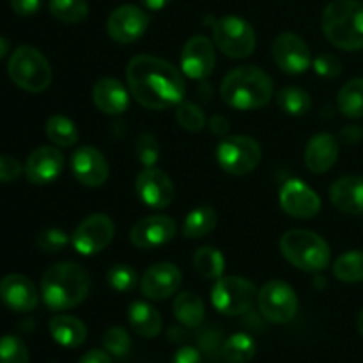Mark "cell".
Listing matches in <instances>:
<instances>
[{"label": "cell", "mask_w": 363, "mask_h": 363, "mask_svg": "<svg viewBox=\"0 0 363 363\" xmlns=\"http://www.w3.org/2000/svg\"><path fill=\"white\" fill-rule=\"evenodd\" d=\"M131 96L149 110H165L183 101V74L167 60L152 55H137L126 67Z\"/></svg>", "instance_id": "cell-1"}, {"label": "cell", "mask_w": 363, "mask_h": 363, "mask_svg": "<svg viewBox=\"0 0 363 363\" xmlns=\"http://www.w3.org/2000/svg\"><path fill=\"white\" fill-rule=\"evenodd\" d=\"M91 291V275L78 262H57L41 279V298L50 311H67L80 305Z\"/></svg>", "instance_id": "cell-2"}, {"label": "cell", "mask_w": 363, "mask_h": 363, "mask_svg": "<svg viewBox=\"0 0 363 363\" xmlns=\"http://www.w3.org/2000/svg\"><path fill=\"white\" fill-rule=\"evenodd\" d=\"M220 96L230 108L259 110L269 103L273 96V82L255 66L236 67L225 74L220 85Z\"/></svg>", "instance_id": "cell-3"}, {"label": "cell", "mask_w": 363, "mask_h": 363, "mask_svg": "<svg viewBox=\"0 0 363 363\" xmlns=\"http://www.w3.org/2000/svg\"><path fill=\"white\" fill-rule=\"evenodd\" d=\"M323 32L333 46L347 52L363 48V2L333 0L323 11Z\"/></svg>", "instance_id": "cell-4"}, {"label": "cell", "mask_w": 363, "mask_h": 363, "mask_svg": "<svg viewBox=\"0 0 363 363\" xmlns=\"http://www.w3.org/2000/svg\"><path fill=\"white\" fill-rule=\"evenodd\" d=\"M280 252L294 268L307 273L323 272L328 268L332 259L330 245L321 236L305 229H294L284 234Z\"/></svg>", "instance_id": "cell-5"}, {"label": "cell", "mask_w": 363, "mask_h": 363, "mask_svg": "<svg viewBox=\"0 0 363 363\" xmlns=\"http://www.w3.org/2000/svg\"><path fill=\"white\" fill-rule=\"evenodd\" d=\"M9 78L27 92H43L52 84V67L46 57L34 46H20L7 62Z\"/></svg>", "instance_id": "cell-6"}, {"label": "cell", "mask_w": 363, "mask_h": 363, "mask_svg": "<svg viewBox=\"0 0 363 363\" xmlns=\"http://www.w3.org/2000/svg\"><path fill=\"white\" fill-rule=\"evenodd\" d=\"M213 41L230 59H247L255 50V30L240 16H222L213 21Z\"/></svg>", "instance_id": "cell-7"}, {"label": "cell", "mask_w": 363, "mask_h": 363, "mask_svg": "<svg viewBox=\"0 0 363 363\" xmlns=\"http://www.w3.org/2000/svg\"><path fill=\"white\" fill-rule=\"evenodd\" d=\"M257 287L245 277H220L211 291V303L220 314H247L257 300Z\"/></svg>", "instance_id": "cell-8"}, {"label": "cell", "mask_w": 363, "mask_h": 363, "mask_svg": "<svg viewBox=\"0 0 363 363\" xmlns=\"http://www.w3.org/2000/svg\"><path fill=\"white\" fill-rule=\"evenodd\" d=\"M261 158L262 151L259 142L247 135L223 138L216 149L218 165L230 176H247L257 169Z\"/></svg>", "instance_id": "cell-9"}, {"label": "cell", "mask_w": 363, "mask_h": 363, "mask_svg": "<svg viewBox=\"0 0 363 363\" xmlns=\"http://www.w3.org/2000/svg\"><path fill=\"white\" fill-rule=\"evenodd\" d=\"M257 305L264 319L275 325L293 321L298 312V296L289 284L272 280L264 284L257 293Z\"/></svg>", "instance_id": "cell-10"}, {"label": "cell", "mask_w": 363, "mask_h": 363, "mask_svg": "<svg viewBox=\"0 0 363 363\" xmlns=\"http://www.w3.org/2000/svg\"><path fill=\"white\" fill-rule=\"evenodd\" d=\"M116 227L110 216L96 213L82 220L71 236V245L82 255H96L105 250L113 240Z\"/></svg>", "instance_id": "cell-11"}, {"label": "cell", "mask_w": 363, "mask_h": 363, "mask_svg": "<svg viewBox=\"0 0 363 363\" xmlns=\"http://www.w3.org/2000/svg\"><path fill=\"white\" fill-rule=\"evenodd\" d=\"M149 27V16L144 9L133 4L119 6L106 20V32L110 39L121 45H131L145 34Z\"/></svg>", "instance_id": "cell-12"}, {"label": "cell", "mask_w": 363, "mask_h": 363, "mask_svg": "<svg viewBox=\"0 0 363 363\" xmlns=\"http://www.w3.org/2000/svg\"><path fill=\"white\" fill-rule=\"evenodd\" d=\"M138 199L152 209H165L172 204L176 188L172 179L156 167H144L135 181Z\"/></svg>", "instance_id": "cell-13"}, {"label": "cell", "mask_w": 363, "mask_h": 363, "mask_svg": "<svg viewBox=\"0 0 363 363\" xmlns=\"http://www.w3.org/2000/svg\"><path fill=\"white\" fill-rule=\"evenodd\" d=\"M275 64L287 74H301L311 67L312 55L307 43L293 32H284L272 46Z\"/></svg>", "instance_id": "cell-14"}, {"label": "cell", "mask_w": 363, "mask_h": 363, "mask_svg": "<svg viewBox=\"0 0 363 363\" xmlns=\"http://www.w3.org/2000/svg\"><path fill=\"white\" fill-rule=\"evenodd\" d=\"M176 220L167 215H151L138 220L130 230L131 243L142 250H151L170 243L176 238Z\"/></svg>", "instance_id": "cell-15"}, {"label": "cell", "mask_w": 363, "mask_h": 363, "mask_svg": "<svg viewBox=\"0 0 363 363\" xmlns=\"http://www.w3.org/2000/svg\"><path fill=\"white\" fill-rule=\"evenodd\" d=\"M216 55L211 39L194 35L188 39L181 52V69L191 80H206L215 69Z\"/></svg>", "instance_id": "cell-16"}, {"label": "cell", "mask_w": 363, "mask_h": 363, "mask_svg": "<svg viewBox=\"0 0 363 363\" xmlns=\"http://www.w3.org/2000/svg\"><path fill=\"white\" fill-rule=\"evenodd\" d=\"M71 172L74 179L89 188H98L108 179L110 167L99 149L84 145L71 156Z\"/></svg>", "instance_id": "cell-17"}, {"label": "cell", "mask_w": 363, "mask_h": 363, "mask_svg": "<svg viewBox=\"0 0 363 363\" xmlns=\"http://www.w3.org/2000/svg\"><path fill=\"white\" fill-rule=\"evenodd\" d=\"M280 208L294 218H312L321 209V199L301 179H289L279 194Z\"/></svg>", "instance_id": "cell-18"}, {"label": "cell", "mask_w": 363, "mask_h": 363, "mask_svg": "<svg viewBox=\"0 0 363 363\" xmlns=\"http://www.w3.org/2000/svg\"><path fill=\"white\" fill-rule=\"evenodd\" d=\"M183 275L172 262L152 264L140 279V291L147 300L162 301L179 291Z\"/></svg>", "instance_id": "cell-19"}, {"label": "cell", "mask_w": 363, "mask_h": 363, "mask_svg": "<svg viewBox=\"0 0 363 363\" xmlns=\"http://www.w3.org/2000/svg\"><path fill=\"white\" fill-rule=\"evenodd\" d=\"M64 169V155L52 145L34 149L25 163V176L32 184H48L60 176Z\"/></svg>", "instance_id": "cell-20"}, {"label": "cell", "mask_w": 363, "mask_h": 363, "mask_svg": "<svg viewBox=\"0 0 363 363\" xmlns=\"http://www.w3.org/2000/svg\"><path fill=\"white\" fill-rule=\"evenodd\" d=\"M0 300L14 312H30L38 307L39 293L30 279L11 273L0 280Z\"/></svg>", "instance_id": "cell-21"}, {"label": "cell", "mask_w": 363, "mask_h": 363, "mask_svg": "<svg viewBox=\"0 0 363 363\" xmlns=\"http://www.w3.org/2000/svg\"><path fill=\"white\" fill-rule=\"evenodd\" d=\"M339 158V142L330 133H318L305 147V165L312 174H325Z\"/></svg>", "instance_id": "cell-22"}, {"label": "cell", "mask_w": 363, "mask_h": 363, "mask_svg": "<svg viewBox=\"0 0 363 363\" xmlns=\"http://www.w3.org/2000/svg\"><path fill=\"white\" fill-rule=\"evenodd\" d=\"M92 101L96 108L106 116H121L128 110L130 96L126 87L116 78H101L92 87Z\"/></svg>", "instance_id": "cell-23"}, {"label": "cell", "mask_w": 363, "mask_h": 363, "mask_svg": "<svg viewBox=\"0 0 363 363\" xmlns=\"http://www.w3.org/2000/svg\"><path fill=\"white\" fill-rule=\"evenodd\" d=\"M330 201L339 211L363 215V177L344 176L330 188Z\"/></svg>", "instance_id": "cell-24"}, {"label": "cell", "mask_w": 363, "mask_h": 363, "mask_svg": "<svg viewBox=\"0 0 363 363\" xmlns=\"http://www.w3.org/2000/svg\"><path fill=\"white\" fill-rule=\"evenodd\" d=\"M130 326L144 339H155L163 328V319L160 312L147 301H133L128 308Z\"/></svg>", "instance_id": "cell-25"}, {"label": "cell", "mask_w": 363, "mask_h": 363, "mask_svg": "<svg viewBox=\"0 0 363 363\" xmlns=\"http://www.w3.org/2000/svg\"><path fill=\"white\" fill-rule=\"evenodd\" d=\"M48 328L53 340L64 347H78L87 339V326L73 315H55Z\"/></svg>", "instance_id": "cell-26"}, {"label": "cell", "mask_w": 363, "mask_h": 363, "mask_svg": "<svg viewBox=\"0 0 363 363\" xmlns=\"http://www.w3.org/2000/svg\"><path fill=\"white\" fill-rule=\"evenodd\" d=\"M172 311L177 321L186 328H199L206 319L204 301L194 291H183L177 294Z\"/></svg>", "instance_id": "cell-27"}, {"label": "cell", "mask_w": 363, "mask_h": 363, "mask_svg": "<svg viewBox=\"0 0 363 363\" xmlns=\"http://www.w3.org/2000/svg\"><path fill=\"white\" fill-rule=\"evenodd\" d=\"M216 223H218V215L209 206H202V208L194 209L188 213L183 223V236L186 240H199V238L208 236L211 230H215Z\"/></svg>", "instance_id": "cell-28"}, {"label": "cell", "mask_w": 363, "mask_h": 363, "mask_svg": "<svg viewBox=\"0 0 363 363\" xmlns=\"http://www.w3.org/2000/svg\"><path fill=\"white\" fill-rule=\"evenodd\" d=\"M195 272L206 280H218L223 277L225 269V257L215 247H201L194 255Z\"/></svg>", "instance_id": "cell-29"}, {"label": "cell", "mask_w": 363, "mask_h": 363, "mask_svg": "<svg viewBox=\"0 0 363 363\" xmlns=\"http://www.w3.org/2000/svg\"><path fill=\"white\" fill-rule=\"evenodd\" d=\"M46 137L59 147H73L80 140V131L77 124L66 116H52L46 121Z\"/></svg>", "instance_id": "cell-30"}, {"label": "cell", "mask_w": 363, "mask_h": 363, "mask_svg": "<svg viewBox=\"0 0 363 363\" xmlns=\"http://www.w3.org/2000/svg\"><path fill=\"white\" fill-rule=\"evenodd\" d=\"M337 105L342 116L350 119L363 117V78H354L347 82L337 96Z\"/></svg>", "instance_id": "cell-31"}, {"label": "cell", "mask_w": 363, "mask_h": 363, "mask_svg": "<svg viewBox=\"0 0 363 363\" xmlns=\"http://www.w3.org/2000/svg\"><path fill=\"white\" fill-rule=\"evenodd\" d=\"M222 357L227 363H248L255 357V340L247 333H234L222 344Z\"/></svg>", "instance_id": "cell-32"}, {"label": "cell", "mask_w": 363, "mask_h": 363, "mask_svg": "<svg viewBox=\"0 0 363 363\" xmlns=\"http://www.w3.org/2000/svg\"><path fill=\"white\" fill-rule=\"evenodd\" d=\"M333 275L346 284L363 282V252H346L333 262Z\"/></svg>", "instance_id": "cell-33"}, {"label": "cell", "mask_w": 363, "mask_h": 363, "mask_svg": "<svg viewBox=\"0 0 363 363\" xmlns=\"http://www.w3.org/2000/svg\"><path fill=\"white\" fill-rule=\"evenodd\" d=\"M50 13L62 23H80L89 16L87 0H50Z\"/></svg>", "instance_id": "cell-34"}, {"label": "cell", "mask_w": 363, "mask_h": 363, "mask_svg": "<svg viewBox=\"0 0 363 363\" xmlns=\"http://www.w3.org/2000/svg\"><path fill=\"white\" fill-rule=\"evenodd\" d=\"M277 101H279V106L289 116H305V113L311 110L312 99L308 96L307 91L300 87H284L282 91L277 96Z\"/></svg>", "instance_id": "cell-35"}, {"label": "cell", "mask_w": 363, "mask_h": 363, "mask_svg": "<svg viewBox=\"0 0 363 363\" xmlns=\"http://www.w3.org/2000/svg\"><path fill=\"white\" fill-rule=\"evenodd\" d=\"M106 282L117 293H128L140 284L138 273L128 264H116L106 273Z\"/></svg>", "instance_id": "cell-36"}, {"label": "cell", "mask_w": 363, "mask_h": 363, "mask_svg": "<svg viewBox=\"0 0 363 363\" xmlns=\"http://www.w3.org/2000/svg\"><path fill=\"white\" fill-rule=\"evenodd\" d=\"M176 119L184 130L191 131V133L201 131L206 126L204 110L191 101H181L176 106Z\"/></svg>", "instance_id": "cell-37"}, {"label": "cell", "mask_w": 363, "mask_h": 363, "mask_svg": "<svg viewBox=\"0 0 363 363\" xmlns=\"http://www.w3.org/2000/svg\"><path fill=\"white\" fill-rule=\"evenodd\" d=\"M0 363H28V350L16 335H4L0 339Z\"/></svg>", "instance_id": "cell-38"}, {"label": "cell", "mask_w": 363, "mask_h": 363, "mask_svg": "<svg viewBox=\"0 0 363 363\" xmlns=\"http://www.w3.org/2000/svg\"><path fill=\"white\" fill-rule=\"evenodd\" d=\"M103 346H105L106 353L113 354V357H126L131 347V339L126 330L121 326H112L103 335Z\"/></svg>", "instance_id": "cell-39"}, {"label": "cell", "mask_w": 363, "mask_h": 363, "mask_svg": "<svg viewBox=\"0 0 363 363\" xmlns=\"http://www.w3.org/2000/svg\"><path fill=\"white\" fill-rule=\"evenodd\" d=\"M71 238L67 236L64 230L60 229H46L39 234L38 247L41 248L45 254H59L64 248L69 245Z\"/></svg>", "instance_id": "cell-40"}, {"label": "cell", "mask_w": 363, "mask_h": 363, "mask_svg": "<svg viewBox=\"0 0 363 363\" xmlns=\"http://www.w3.org/2000/svg\"><path fill=\"white\" fill-rule=\"evenodd\" d=\"M137 158L144 167H155L160 160V144L155 135L144 133L137 140Z\"/></svg>", "instance_id": "cell-41"}, {"label": "cell", "mask_w": 363, "mask_h": 363, "mask_svg": "<svg viewBox=\"0 0 363 363\" xmlns=\"http://www.w3.org/2000/svg\"><path fill=\"white\" fill-rule=\"evenodd\" d=\"M314 71L323 78H337L342 73V62L332 53H321L312 60Z\"/></svg>", "instance_id": "cell-42"}, {"label": "cell", "mask_w": 363, "mask_h": 363, "mask_svg": "<svg viewBox=\"0 0 363 363\" xmlns=\"http://www.w3.org/2000/svg\"><path fill=\"white\" fill-rule=\"evenodd\" d=\"M25 167L13 156H0V183H13L23 174Z\"/></svg>", "instance_id": "cell-43"}, {"label": "cell", "mask_w": 363, "mask_h": 363, "mask_svg": "<svg viewBox=\"0 0 363 363\" xmlns=\"http://www.w3.org/2000/svg\"><path fill=\"white\" fill-rule=\"evenodd\" d=\"M11 7L20 16H32L41 7V0H11Z\"/></svg>", "instance_id": "cell-44"}, {"label": "cell", "mask_w": 363, "mask_h": 363, "mask_svg": "<svg viewBox=\"0 0 363 363\" xmlns=\"http://www.w3.org/2000/svg\"><path fill=\"white\" fill-rule=\"evenodd\" d=\"M172 363H202L201 351H197L195 347L184 346L181 350H177V353L174 354Z\"/></svg>", "instance_id": "cell-45"}, {"label": "cell", "mask_w": 363, "mask_h": 363, "mask_svg": "<svg viewBox=\"0 0 363 363\" xmlns=\"http://www.w3.org/2000/svg\"><path fill=\"white\" fill-rule=\"evenodd\" d=\"M229 121L223 116H213L209 121V130L216 135V137H225L229 133Z\"/></svg>", "instance_id": "cell-46"}, {"label": "cell", "mask_w": 363, "mask_h": 363, "mask_svg": "<svg viewBox=\"0 0 363 363\" xmlns=\"http://www.w3.org/2000/svg\"><path fill=\"white\" fill-rule=\"evenodd\" d=\"M78 363H112V358H110V353L99 350H91L80 358Z\"/></svg>", "instance_id": "cell-47"}, {"label": "cell", "mask_w": 363, "mask_h": 363, "mask_svg": "<svg viewBox=\"0 0 363 363\" xmlns=\"http://www.w3.org/2000/svg\"><path fill=\"white\" fill-rule=\"evenodd\" d=\"M362 137H363V131L357 126H347L340 131V138H342L344 142H347V144H354V142L360 140Z\"/></svg>", "instance_id": "cell-48"}, {"label": "cell", "mask_w": 363, "mask_h": 363, "mask_svg": "<svg viewBox=\"0 0 363 363\" xmlns=\"http://www.w3.org/2000/svg\"><path fill=\"white\" fill-rule=\"evenodd\" d=\"M142 6L149 11H162L170 4V0H140Z\"/></svg>", "instance_id": "cell-49"}, {"label": "cell", "mask_w": 363, "mask_h": 363, "mask_svg": "<svg viewBox=\"0 0 363 363\" xmlns=\"http://www.w3.org/2000/svg\"><path fill=\"white\" fill-rule=\"evenodd\" d=\"M7 53H9V41L0 35V60H2Z\"/></svg>", "instance_id": "cell-50"}, {"label": "cell", "mask_w": 363, "mask_h": 363, "mask_svg": "<svg viewBox=\"0 0 363 363\" xmlns=\"http://www.w3.org/2000/svg\"><path fill=\"white\" fill-rule=\"evenodd\" d=\"M358 332H360V335L363 337V311L360 312V315H358Z\"/></svg>", "instance_id": "cell-51"}]
</instances>
